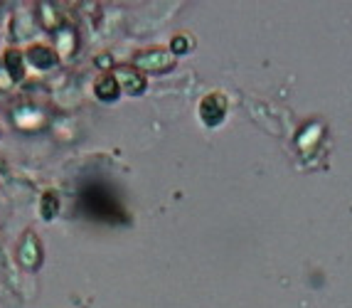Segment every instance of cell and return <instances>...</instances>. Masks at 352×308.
I'll return each instance as SVG.
<instances>
[{
	"label": "cell",
	"mask_w": 352,
	"mask_h": 308,
	"mask_svg": "<svg viewBox=\"0 0 352 308\" xmlns=\"http://www.w3.org/2000/svg\"><path fill=\"white\" fill-rule=\"evenodd\" d=\"M18 261L23 264V269H28V272L40 269L42 244H40V239H37L35 232H28V234L23 237V242H20V247H18Z\"/></svg>",
	"instance_id": "cell-1"
},
{
	"label": "cell",
	"mask_w": 352,
	"mask_h": 308,
	"mask_svg": "<svg viewBox=\"0 0 352 308\" xmlns=\"http://www.w3.org/2000/svg\"><path fill=\"white\" fill-rule=\"evenodd\" d=\"M25 60H28V65L35 67V69L47 72V69H52V67H57L59 54H57V50L50 47V45L35 42V45H30V47L25 50Z\"/></svg>",
	"instance_id": "cell-2"
},
{
	"label": "cell",
	"mask_w": 352,
	"mask_h": 308,
	"mask_svg": "<svg viewBox=\"0 0 352 308\" xmlns=\"http://www.w3.org/2000/svg\"><path fill=\"white\" fill-rule=\"evenodd\" d=\"M113 77L118 79V87L124 91H129L131 96L143 94V89H146V77H141V74L135 69H131V67H118V69L113 72Z\"/></svg>",
	"instance_id": "cell-3"
},
{
	"label": "cell",
	"mask_w": 352,
	"mask_h": 308,
	"mask_svg": "<svg viewBox=\"0 0 352 308\" xmlns=\"http://www.w3.org/2000/svg\"><path fill=\"white\" fill-rule=\"evenodd\" d=\"M118 91H121V87H118V79L113 77V72H104V74H99V77H96L94 96L99 101H116Z\"/></svg>",
	"instance_id": "cell-4"
},
{
	"label": "cell",
	"mask_w": 352,
	"mask_h": 308,
	"mask_svg": "<svg viewBox=\"0 0 352 308\" xmlns=\"http://www.w3.org/2000/svg\"><path fill=\"white\" fill-rule=\"evenodd\" d=\"M37 10H40V20H42V25H45V30H50V32L57 35L59 30H65L67 28V20H65V15L59 12V6H52V3H40Z\"/></svg>",
	"instance_id": "cell-5"
},
{
	"label": "cell",
	"mask_w": 352,
	"mask_h": 308,
	"mask_svg": "<svg viewBox=\"0 0 352 308\" xmlns=\"http://www.w3.org/2000/svg\"><path fill=\"white\" fill-rule=\"evenodd\" d=\"M3 65H6L8 79H10V82H23V79H25V65H28V60H25V52H20V50H15V47L6 50Z\"/></svg>",
	"instance_id": "cell-6"
},
{
	"label": "cell",
	"mask_w": 352,
	"mask_h": 308,
	"mask_svg": "<svg viewBox=\"0 0 352 308\" xmlns=\"http://www.w3.org/2000/svg\"><path fill=\"white\" fill-rule=\"evenodd\" d=\"M135 67H141V69H168V67L173 65V60L168 57L165 52H160V50H153V52H141L135 54Z\"/></svg>",
	"instance_id": "cell-7"
},
{
	"label": "cell",
	"mask_w": 352,
	"mask_h": 308,
	"mask_svg": "<svg viewBox=\"0 0 352 308\" xmlns=\"http://www.w3.org/2000/svg\"><path fill=\"white\" fill-rule=\"evenodd\" d=\"M54 50H57L59 60H62V57H72V54H74V50H76L74 28H69V25H67L65 30L57 32V37H54Z\"/></svg>",
	"instance_id": "cell-8"
},
{
	"label": "cell",
	"mask_w": 352,
	"mask_h": 308,
	"mask_svg": "<svg viewBox=\"0 0 352 308\" xmlns=\"http://www.w3.org/2000/svg\"><path fill=\"white\" fill-rule=\"evenodd\" d=\"M57 214H59V195L54 190H45L40 197V217L45 222H52Z\"/></svg>",
	"instance_id": "cell-9"
}]
</instances>
